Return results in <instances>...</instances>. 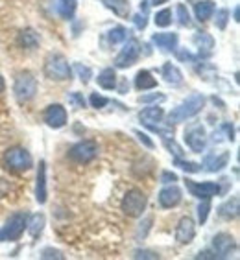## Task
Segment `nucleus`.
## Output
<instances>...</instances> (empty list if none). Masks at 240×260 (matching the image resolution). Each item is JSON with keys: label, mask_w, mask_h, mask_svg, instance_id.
<instances>
[{"label": "nucleus", "mask_w": 240, "mask_h": 260, "mask_svg": "<svg viewBox=\"0 0 240 260\" xmlns=\"http://www.w3.org/2000/svg\"><path fill=\"white\" fill-rule=\"evenodd\" d=\"M177 59H181V61H194V57H192V54H190L187 48H183V50H177Z\"/></svg>", "instance_id": "obj_46"}, {"label": "nucleus", "mask_w": 240, "mask_h": 260, "mask_svg": "<svg viewBox=\"0 0 240 260\" xmlns=\"http://www.w3.org/2000/svg\"><path fill=\"white\" fill-rule=\"evenodd\" d=\"M39 34L34 30V28H24V30L19 31V45L22 46V48H26V50H34V48H37L39 46Z\"/></svg>", "instance_id": "obj_20"}, {"label": "nucleus", "mask_w": 240, "mask_h": 260, "mask_svg": "<svg viewBox=\"0 0 240 260\" xmlns=\"http://www.w3.org/2000/svg\"><path fill=\"white\" fill-rule=\"evenodd\" d=\"M229 17H231V13H229V10H218L216 11V19H215V24H216V28L218 30H225V26H227V22H229Z\"/></svg>", "instance_id": "obj_32"}, {"label": "nucleus", "mask_w": 240, "mask_h": 260, "mask_svg": "<svg viewBox=\"0 0 240 260\" xmlns=\"http://www.w3.org/2000/svg\"><path fill=\"white\" fill-rule=\"evenodd\" d=\"M45 223H46V218L45 214H34L30 218V221H28V225H26V229H28V233H30L34 238H37V236L43 233V229H45Z\"/></svg>", "instance_id": "obj_27"}, {"label": "nucleus", "mask_w": 240, "mask_h": 260, "mask_svg": "<svg viewBox=\"0 0 240 260\" xmlns=\"http://www.w3.org/2000/svg\"><path fill=\"white\" fill-rule=\"evenodd\" d=\"M89 102H91V105H93L95 109H102V107H105V105L109 104V100H107L105 96L98 94V92H93V94H91V98H89Z\"/></svg>", "instance_id": "obj_37"}, {"label": "nucleus", "mask_w": 240, "mask_h": 260, "mask_svg": "<svg viewBox=\"0 0 240 260\" xmlns=\"http://www.w3.org/2000/svg\"><path fill=\"white\" fill-rule=\"evenodd\" d=\"M185 185L190 194L198 198V200H211V198H215V196H218L222 192L218 183H209V181L207 183H194V181L187 179Z\"/></svg>", "instance_id": "obj_10"}, {"label": "nucleus", "mask_w": 240, "mask_h": 260, "mask_svg": "<svg viewBox=\"0 0 240 260\" xmlns=\"http://www.w3.org/2000/svg\"><path fill=\"white\" fill-rule=\"evenodd\" d=\"M13 90H15V98L20 104L34 100V96L37 94V80H35L30 72H20L15 78Z\"/></svg>", "instance_id": "obj_6"}, {"label": "nucleus", "mask_w": 240, "mask_h": 260, "mask_svg": "<svg viewBox=\"0 0 240 260\" xmlns=\"http://www.w3.org/2000/svg\"><path fill=\"white\" fill-rule=\"evenodd\" d=\"M4 89H6V81H4V78L0 76V92H4Z\"/></svg>", "instance_id": "obj_48"}, {"label": "nucleus", "mask_w": 240, "mask_h": 260, "mask_svg": "<svg viewBox=\"0 0 240 260\" xmlns=\"http://www.w3.org/2000/svg\"><path fill=\"white\" fill-rule=\"evenodd\" d=\"M135 135L139 137V140H140V142H142V144L146 146V148H150V150H154V148H155L154 140H152L150 137L146 135V133H142V131H139V129H137V131H135Z\"/></svg>", "instance_id": "obj_41"}, {"label": "nucleus", "mask_w": 240, "mask_h": 260, "mask_svg": "<svg viewBox=\"0 0 240 260\" xmlns=\"http://www.w3.org/2000/svg\"><path fill=\"white\" fill-rule=\"evenodd\" d=\"M102 4L118 17H128L130 13V0H102Z\"/></svg>", "instance_id": "obj_26"}, {"label": "nucleus", "mask_w": 240, "mask_h": 260, "mask_svg": "<svg viewBox=\"0 0 240 260\" xmlns=\"http://www.w3.org/2000/svg\"><path fill=\"white\" fill-rule=\"evenodd\" d=\"M175 181H177V175H175L174 172L165 170L163 174H161V183H165V185H172V183H175Z\"/></svg>", "instance_id": "obj_42"}, {"label": "nucleus", "mask_w": 240, "mask_h": 260, "mask_svg": "<svg viewBox=\"0 0 240 260\" xmlns=\"http://www.w3.org/2000/svg\"><path fill=\"white\" fill-rule=\"evenodd\" d=\"M28 225V216L24 212H15L6 221V225L0 229V242H17Z\"/></svg>", "instance_id": "obj_4"}, {"label": "nucleus", "mask_w": 240, "mask_h": 260, "mask_svg": "<svg viewBox=\"0 0 240 260\" xmlns=\"http://www.w3.org/2000/svg\"><path fill=\"white\" fill-rule=\"evenodd\" d=\"M220 129H224L225 133H227V140H235V129H233V125L229 124V122H224V124L220 125Z\"/></svg>", "instance_id": "obj_44"}, {"label": "nucleus", "mask_w": 240, "mask_h": 260, "mask_svg": "<svg viewBox=\"0 0 240 260\" xmlns=\"http://www.w3.org/2000/svg\"><path fill=\"white\" fill-rule=\"evenodd\" d=\"M192 43L196 45V48L200 50V55H211L213 54V48H215V39L213 35L207 34V31H198V34L192 37Z\"/></svg>", "instance_id": "obj_17"}, {"label": "nucleus", "mask_w": 240, "mask_h": 260, "mask_svg": "<svg viewBox=\"0 0 240 260\" xmlns=\"http://www.w3.org/2000/svg\"><path fill=\"white\" fill-rule=\"evenodd\" d=\"M45 74L46 78H50L54 81H67L72 76L69 61L65 59V55L61 54H50L45 61Z\"/></svg>", "instance_id": "obj_2"}, {"label": "nucleus", "mask_w": 240, "mask_h": 260, "mask_svg": "<svg viewBox=\"0 0 240 260\" xmlns=\"http://www.w3.org/2000/svg\"><path fill=\"white\" fill-rule=\"evenodd\" d=\"M196 236V225H194V220L189 218V216H183L175 227V240L177 244H190V242L194 240Z\"/></svg>", "instance_id": "obj_13"}, {"label": "nucleus", "mask_w": 240, "mask_h": 260, "mask_svg": "<svg viewBox=\"0 0 240 260\" xmlns=\"http://www.w3.org/2000/svg\"><path fill=\"white\" fill-rule=\"evenodd\" d=\"M48 200V190H46V162L41 160L37 168V177H35V201L39 205H45Z\"/></svg>", "instance_id": "obj_15"}, {"label": "nucleus", "mask_w": 240, "mask_h": 260, "mask_svg": "<svg viewBox=\"0 0 240 260\" xmlns=\"http://www.w3.org/2000/svg\"><path fill=\"white\" fill-rule=\"evenodd\" d=\"M69 102L72 105H74L76 109H83L85 107V98H83V94H80V92H70L69 94Z\"/></svg>", "instance_id": "obj_38"}, {"label": "nucleus", "mask_w": 240, "mask_h": 260, "mask_svg": "<svg viewBox=\"0 0 240 260\" xmlns=\"http://www.w3.org/2000/svg\"><path fill=\"white\" fill-rule=\"evenodd\" d=\"M57 11H59V15L63 19H72L76 13V0H59V4H57Z\"/></svg>", "instance_id": "obj_28"}, {"label": "nucleus", "mask_w": 240, "mask_h": 260, "mask_svg": "<svg viewBox=\"0 0 240 260\" xmlns=\"http://www.w3.org/2000/svg\"><path fill=\"white\" fill-rule=\"evenodd\" d=\"M146 203H148V198H146L144 192L139 190V188H131L122 198L120 209H122V212L126 216H130V218H139L144 212Z\"/></svg>", "instance_id": "obj_3"}, {"label": "nucleus", "mask_w": 240, "mask_h": 260, "mask_svg": "<svg viewBox=\"0 0 240 260\" xmlns=\"http://www.w3.org/2000/svg\"><path fill=\"white\" fill-rule=\"evenodd\" d=\"M213 249H215L216 258H225L236 249V240L227 233H220L213 238Z\"/></svg>", "instance_id": "obj_12"}, {"label": "nucleus", "mask_w": 240, "mask_h": 260, "mask_svg": "<svg viewBox=\"0 0 240 260\" xmlns=\"http://www.w3.org/2000/svg\"><path fill=\"white\" fill-rule=\"evenodd\" d=\"M209 210H211V201L209 200H203L198 205V220H200V223L203 225L207 221V216H209Z\"/></svg>", "instance_id": "obj_35"}, {"label": "nucleus", "mask_w": 240, "mask_h": 260, "mask_svg": "<svg viewBox=\"0 0 240 260\" xmlns=\"http://www.w3.org/2000/svg\"><path fill=\"white\" fill-rule=\"evenodd\" d=\"M163 100H165V94H159V92L139 96V102H140V104H152V102H163Z\"/></svg>", "instance_id": "obj_39"}, {"label": "nucleus", "mask_w": 240, "mask_h": 260, "mask_svg": "<svg viewBox=\"0 0 240 260\" xmlns=\"http://www.w3.org/2000/svg\"><path fill=\"white\" fill-rule=\"evenodd\" d=\"M185 142L194 153H201L207 146L205 127H203L201 124H198V122H192V124L185 129Z\"/></svg>", "instance_id": "obj_7"}, {"label": "nucleus", "mask_w": 240, "mask_h": 260, "mask_svg": "<svg viewBox=\"0 0 240 260\" xmlns=\"http://www.w3.org/2000/svg\"><path fill=\"white\" fill-rule=\"evenodd\" d=\"M128 34H130V31L126 30L124 26H116V28L107 31V39H109L111 45H118V43L128 39Z\"/></svg>", "instance_id": "obj_29"}, {"label": "nucleus", "mask_w": 240, "mask_h": 260, "mask_svg": "<svg viewBox=\"0 0 240 260\" xmlns=\"http://www.w3.org/2000/svg\"><path fill=\"white\" fill-rule=\"evenodd\" d=\"M240 201L238 198H231L229 201H225L224 205L220 207V218H224V220H235L236 216H238V210H240V205H238Z\"/></svg>", "instance_id": "obj_25"}, {"label": "nucleus", "mask_w": 240, "mask_h": 260, "mask_svg": "<svg viewBox=\"0 0 240 260\" xmlns=\"http://www.w3.org/2000/svg\"><path fill=\"white\" fill-rule=\"evenodd\" d=\"M203 105H205V96L200 94V92H192L190 96H187V100H183L177 107L170 111L168 124H181V122L189 120L203 109Z\"/></svg>", "instance_id": "obj_1"}, {"label": "nucleus", "mask_w": 240, "mask_h": 260, "mask_svg": "<svg viewBox=\"0 0 240 260\" xmlns=\"http://www.w3.org/2000/svg\"><path fill=\"white\" fill-rule=\"evenodd\" d=\"M135 87L137 90H150L157 87V80L152 76L150 70H139L135 76Z\"/></svg>", "instance_id": "obj_23"}, {"label": "nucleus", "mask_w": 240, "mask_h": 260, "mask_svg": "<svg viewBox=\"0 0 240 260\" xmlns=\"http://www.w3.org/2000/svg\"><path fill=\"white\" fill-rule=\"evenodd\" d=\"M152 41H154V43L159 46V48H163L165 52H172V50H175V46H177V34H174V31L154 34Z\"/></svg>", "instance_id": "obj_19"}, {"label": "nucleus", "mask_w": 240, "mask_h": 260, "mask_svg": "<svg viewBox=\"0 0 240 260\" xmlns=\"http://www.w3.org/2000/svg\"><path fill=\"white\" fill-rule=\"evenodd\" d=\"M74 69H76V72H78V76H80L81 83H83V85H87V83H89V80L93 78V70H91L89 67L81 65V63H76Z\"/></svg>", "instance_id": "obj_34"}, {"label": "nucleus", "mask_w": 240, "mask_h": 260, "mask_svg": "<svg viewBox=\"0 0 240 260\" xmlns=\"http://www.w3.org/2000/svg\"><path fill=\"white\" fill-rule=\"evenodd\" d=\"M69 120L67 109L61 104H52L45 109V122L52 129H61Z\"/></svg>", "instance_id": "obj_11"}, {"label": "nucleus", "mask_w": 240, "mask_h": 260, "mask_svg": "<svg viewBox=\"0 0 240 260\" xmlns=\"http://www.w3.org/2000/svg\"><path fill=\"white\" fill-rule=\"evenodd\" d=\"M96 155H98V146L95 140H81V142L72 146L69 151L70 159L80 162V165L91 162L93 159H96Z\"/></svg>", "instance_id": "obj_8"}, {"label": "nucleus", "mask_w": 240, "mask_h": 260, "mask_svg": "<svg viewBox=\"0 0 240 260\" xmlns=\"http://www.w3.org/2000/svg\"><path fill=\"white\" fill-rule=\"evenodd\" d=\"M181 198H183L181 188L172 183L170 186H166V188H163V190L159 192V205L165 207V209H172V207L179 205Z\"/></svg>", "instance_id": "obj_16"}, {"label": "nucleus", "mask_w": 240, "mask_h": 260, "mask_svg": "<svg viewBox=\"0 0 240 260\" xmlns=\"http://www.w3.org/2000/svg\"><path fill=\"white\" fill-rule=\"evenodd\" d=\"M163 78H165L166 83L172 87H177L183 83V74H181V70L175 65H172V63H165V65H163Z\"/></svg>", "instance_id": "obj_21"}, {"label": "nucleus", "mask_w": 240, "mask_h": 260, "mask_svg": "<svg viewBox=\"0 0 240 260\" xmlns=\"http://www.w3.org/2000/svg\"><path fill=\"white\" fill-rule=\"evenodd\" d=\"M140 55V45L137 39H130L124 45V48L120 50V54L115 57V67L116 69H130L131 65H135Z\"/></svg>", "instance_id": "obj_9"}, {"label": "nucleus", "mask_w": 240, "mask_h": 260, "mask_svg": "<svg viewBox=\"0 0 240 260\" xmlns=\"http://www.w3.org/2000/svg\"><path fill=\"white\" fill-rule=\"evenodd\" d=\"M163 144H165V148L170 151V153H174L175 159H181V157H183V150H181V146L174 140V137H172V139H163Z\"/></svg>", "instance_id": "obj_33"}, {"label": "nucleus", "mask_w": 240, "mask_h": 260, "mask_svg": "<svg viewBox=\"0 0 240 260\" xmlns=\"http://www.w3.org/2000/svg\"><path fill=\"white\" fill-rule=\"evenodd\" d=\"M41 256H43V258H63V255H61L57 249H45Z\"/></svg>", "instance_id": "obj_45"}, {"label": "nucleus", "mask_w": 240, "mask_h": 260, "mask_svg": "<svg viewBox=\"0 0 240 260\" xmlns=\"http://www.w3.org/2000/svg\"><path fill=\"white\" fill-rule=\"evenodd\" d=\"M233 15H235V20H236V22H238V20H240V19H238V17H240V15H238V6L235 8V13H233Z\"/></svg>", "instance_id": "obj_50"}, {"label": "nucleus", "mask_w": 240, "mask_h": 260, "mask_svg": "<svg viewBox=\"0 0 240 260\" xmlns=\"http://www.w3.org/2000/svg\"><path fill=\"white\" fill-rule=\"evenodd\" d=\"M154 22H155V26H159V28H166V26H170L172 24V10L165 8V10L157 11L155 17H154Z\"/></svg>", "instance_id": "obj_30"}, {"label": "nucleus", "mask_w": 240, "mask_h": 260, "mask_svg": "<svg viewBox=\"0 0 240 260\" xmlns=\"http://www.w3.org/2000/svg\"><path fill=\"white\" fill-rule=\"evenodd\" d=\"M229 157H231L229 151H218V153L213 151V153H207L205 160H203V166H205L207 172L216 174V172H222L225 166H227Z\"/></svg>", "instance_id": "obj_14"}, {"label": "nucleus", "mask_w": 240, "mask_h": 260, "mask_svg": "<svg viewBox=\"0 0 240 260\" xmlns=\"http://www.w3.org/2000/svg\"><path fill=\"white\" fill-rule=\"evenodd\" d=\"M215 2L213 0H200L198 4L194 6V13H196V19L200 20V22H205L209 20L211 17L215 15Z\"/></svg>", "instance_id": "obj_22"}, {"label": "nucleus", "mask_w": 240, "mask_h": 260, "mask_svg": "<svg viewBox=\"0 0 240 260\" xmlns=\"http://www.w3.org/2000/svg\"><path fill=\"white\" fill-rule=\"evenodd\" d=\"M96 81H98V85H100L102 89H105V90L116 89V72H115V69H104L100 74H98Z\"/></svg>", "instance_id": "obj_24"}, {"label": "nucleus", "mask_w": 240, "mask_h": 260, "mask_svg": "<svg viewBox=\"0 0 240 260\" xmlns=\"http://www.w3.org/2000/svg\"><path fill=\"white\" fill-rule=\"evenodd\" d=\"M175 11H177V19H179V24L181 26H190V13L189 10H187L183 4H177V8H175Z\"/></svg>", "instance_id": "obj_36"}, {"label": "nucleus", "mask_w": 240, "mask_h": 260, "mask_svg": "<svg viewBox=\"0 0 240 260\" xmlns=\"http://www.w3.org/2000/svg\"><path fill=\"white\" fill-rule=\"evenodd\" d=\"M154 2V6H163V4H166L168 0H152Z\"/></svg>", "instance_id": "obj_49"}, {"label": "nucleus", "mask_w": 240, "mask_h": 260, "mask_svg": "<svg viewBox=\"0 0 240 260\" xmlns=\"http://www.w3.org/2000/svg\"><path fill=\"white\" fill-rule=\"evenodd\" d=\"M133 22H135L137 30H146V26H148V19H146V13H137L133 17Z\"/></svg>", "instance_id": "obj_40"}, {"label": "nucleus", "mask_w": 240, "mask_h": 260, "mask_svg": "<svg viewBox=\"0 0 240 260\" xmlns=\"http://www.w3.org/2000/svg\"><path fill=\"white\" fill-rule=\"evenodd\" d=\"M165 116V111L163 107H157V105H152V107H146L139 113V120L144 125H155L159 124Z\"/></svg>", "instance_id": "obj_18"}, {"label": "nucleus", "mask_w": 240, "mask_h": 260, "mask_svg": "<svg viewBox=\"0 0 240 260\" xmlns=\"http://www.w3.org/2000/svg\"><path fill=\"white\" fill-rule=\"evenodd\" d=\"M4 162L8 168L15 172H26L34 166V159H32L30 151L20 148V146H13L4 153Z\"/></svg>", "instance_id": "obj_5"}, {"label": "nucleus", "mask_w": 240, "mask_h": 260, "mask_svg": "<svg viewBox=\"0 0 240 260\" xmlns=\"http://www.w3.org/2000/svg\"><path fill=\"white\" fill-rule=\"evenodd\" d=\"M133 256H135V258H159V255H155V253H154V251H146V249H142V251H135V255H133Z\"/></svg>", "instance_id": "obj_43"}, {"label": "nucleus", "mask_w": 240, "mask_h": 260, "mask_svg": "<svg viewBox=\"0 0 240 260\" xmlns=\"http://www.w3.org/2000/svg\"><path fill=\"white\" fill-rule=\"evenodd\" d=\"M174 165L177 166V168H181V170L189 172V174H196V172L201 170V165L200 162H192V160H185L183 157L181 159H174Z\"/></svg>", "instance_id": "obj_31"}, {"label": "nucleus", "mask_w": 240, "mask_h": 260, "mask_svg": "<svg viewBox=\"0 0 240 260\" xmlns=\"http://www.w3.org/2000/svg\"><path fill=\"white\" fill-rule=\"evenodd\" d=\"M196 258H216V255H213L211 251H201V253L196 255Z\"/></svg>", "instance_id": "obj_47"}]
</instances>
